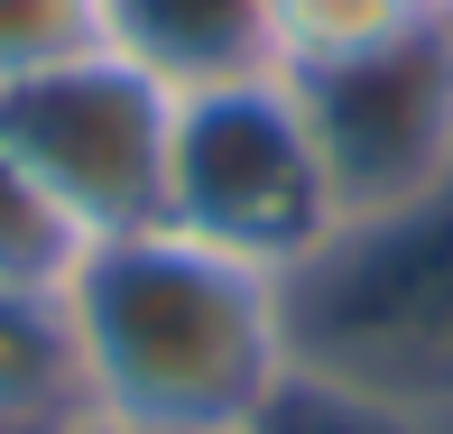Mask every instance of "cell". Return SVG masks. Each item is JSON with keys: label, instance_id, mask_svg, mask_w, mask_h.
Masks as SVG:
<instances>
[{"label": "cell", "instance_id": "cell-1", "mask_svg": "<svg viewBox=\"0 0 453 434\" xmlns=\"http://www.w3.org/2000/svg\"><path fill=\"white\" fill-rule=\"evenodd\" d=\"M65 324L93 434H250L287 388V278L139 222L74 250Z\"/></svg>", "mask_w": 453, "mask_h": 434}, {"label": "cell", "instance_id": "cell-2", "mask_svg": "<svg viewBox=\"0 0 453 434\" xmlns=\"http://www.w3.org/2000/svg\"><path fill=\"white\" fill-rule=\"evenodd\" d=\"M167 222L213 250H241L259 268H296L342 232V185L315 139L296 74H222V84L176 93V139H167Z\"/></svg>", "mask_w": 453, "mask_h": 434}, {"label": "cell", "instance_id": "cell-3", "mask_svg": "<svg viewBox=\"0 0 453 434\" xmlns=\"http://www.w3.org/2000/svg\"><path fill=\"white\" fill-rule=\"evenodd\" d=\"M167 139L176 84H157L120 47H84L0 93V148L37 176V194L84 240L167 222Z\"/></svg>", "mask_w": 453, "mask_h": 434}, {"label": "cell", "instance_id": "cell-4", "mask_svg": "<svg viewBox=\"0 0 453 434\" xmlns=\"http://www.w3.org/2000/svg\"><path fill=\"white\" fill-rule=\"evenodd\" d=\"M296 93L334 157L342 222H380L388 203L426 194L453 157V19H426L342 65H305Z\"/></svg>", "mask_w": 453, "mask_h": 434}, {"label": "cell", "instance_id": "cell-5", "mask_svg": "<svg viewBox=\"0 0 453 434\" xmlns=\"http://www.w3.org/2000/svg\"><path fill=\"white\" fill-rule=\"evenodd\" d=\"M102 47L149 65L157 84L195 93L222 74L278 65V19L269 0H102Z\"/></svg>", "mask_w": 453, "mask_h": 434}, {"label": "cell", "instance_id": "cell-6", "mask_svg": "<svg viewBox=\"0 0 453 434\" xmlns=\"http://www.w3.org/2000/svg\"><path fill=\"white\" fill-rule=\"evenodd\" d=\"M74 425H93V407L65 286H0V434H74Z\"/></svg>", "mask_w": 453, "mask_h": 434}, {"label": "cell", "instance_id": "cell-7", "mask_svg": "<svg viewBox=\"0 0 453 434\" xmlns=\"http://www.w3.org/2000/svg\"><path fill=\"white\" fill-rule=\"evenodd\" d=\"M278 19V65L305 74V65H342V56H370L388 37L426 28L435 0H269Z\"/></svg>", "mask_w": 453, "mask_h": 434}, {"label": "cell", "instance_id": "cell-8", "mask_svg": "<svg viewBox=\"0 0 453 434\" xmlns=\"http://www.w3.org/2000/svg\"><path fill=\"white\" fill-rule=\"evenodd\" d=\"M74 250H84V232H74V222L37 194V176L0 148V286H56L74 268Z\"/></svg>", "mask_w": 453, "mask_h": 434}, {"label": "cell", "instance_id": "cell-9", "mask_svg": "<svg viewBox=\"0 0 453 434\" xmlns=\"http://www.w3.org/2000/svg\"><path fill=\"white\" fill-rule=\"evenodd\" d=\"M102 47V0H0V93Z\"/></svg>", "mask_w": 453, "mask_h": 434}, {"label": "cell", "instance_id": "cell-10", "mask_svg": "<svg viewBox=\"0 0 453 434\" xmlns=\"http://www.w3.org/2000/svg\"><path fill=\"white\" fill-rule=\"evenodd\" d=\"M435 19H453V0H435Z\"/></svg>", "mask_w": 453, "mask_h": 434}]
</instances>
